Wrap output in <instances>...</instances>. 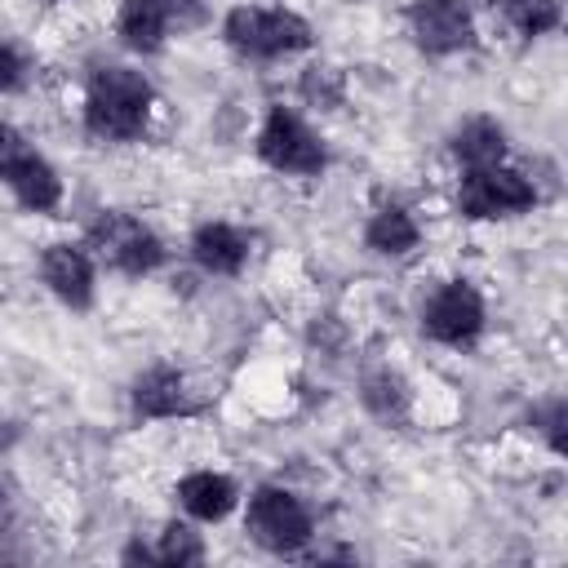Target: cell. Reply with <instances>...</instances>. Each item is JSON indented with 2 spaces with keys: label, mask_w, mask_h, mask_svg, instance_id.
<instances>
[{
  "label": "cell",
  "mask_w": 568,
  "mask_h": 568,
  "mask_svg": "<svg viewBox=\"0 0 568 568\" xmlns=\"http://www.w3.org/2000/svg\"><path fill=\"white\" fill-rule=\"evenodd\" d=\"M155 115V84L129 62H98L84 80L80 120L93 142H138Z\"/></svg>",
  "instance_id": "cell-1"
},
{
  "label": "cell",
  "mask_w": 568,
  "mask_h": 568,
  "mask_svg": "<svg viewBox=\"0 0 568 568\" xmlns=\"http://www.w3.org/2000/svg\"><path fill=\"white\" fill-rule=\"evenodd\" d=\"M222 44L244 62H284L306 53L315 31L288 4H235L222 18Z\"/></svg>",
  "instance_id": "cell-2"
},
{
  "label": "cell",
  "mask_w": 568,
  "mask_h": 568,
  "mask_svg": "<svg viewBox=\"0 0 568 568\" xmlns=\"http://www.w3.org/2000/svg\"><path fill=\"white\" fill-rule=\"evenodd\" d=\"M253 151L271 173H284V178H320L328 169V142L297 106H284V102L266 106L253 133Z\"/></svg>",
  "instance_id": "cell-3"
},
{
  "label": "cell",
  "mask_w": 568,
  "mask_h": 568,
  "mask_svg": "<svg viewBox=\"0 0 568 568\" xmlns=\"http://www.w3.org/2000/svg\"><path fill=\"white\" fill-rule=\"evenodd\" d=\"M84 244L93 248V257L106 271H115L124 280H146L169 262L164 240L138 213H124V209H102L84 226Z\"/></svg>",
  "instance_id": "cell-4"
},
{
  "label": "cell",
  "mask_w": 568,
  "mask_h": 568,
  "mask_svg": "<svg viewBox=\"0 0 568 568\" xmlns=\"http://www.w3.org/2000/svg\"><path fill=\"white\" fill-rule=\"evenodd\" d=\"M244 532L266 555H302L315 541V510L284 484H257L244 497Z\"/></svg>",
  "instance_id": "cell-5"
},
{
  "label": "cell",
  "mask_w": 568,
  "mask_h": 568,
  "mask_svg": "<svg viewBox=\"0 0 568 568\" xmlns=\"http://www.w3.org/2000/svg\"><path fill=\"white\" fill-rule=\"evenodd\" d=\"M457 213L470 222H510L537 209V182L515 164H484L462 169L457 178Z\"/></svg>",
  "instance_id": "cell-6"
},
{
  "label": "cell",
  "mask_w": 568,
  "mask_h": 568,
  "mask_svg": "<svg viewBox=\"0 0 568 568\" xmlns=\"http://www.w3.org/2000/svg\"><path fill=\"white\" fill-rule=\"evenodd\" d=\"M417 328L435 346L470 351L488 328V302L470 280H444L426 293V302L417 311Z\"/></svg>",
  "instance_id": "cell-7"
},
{
  "label": "cell",
  "mask_w": 568,
  "mask_h": 568,
  "mask_svg": "<svg viewBox=\"0 0 568 568\" xmlns=\"http://www.w3.org/2000/svg\"><path fill=\"white\" fill-rule=\"evenodd\" d=\"M0 173H4V186L18 200V209H27V213H58L67 200V186H62V173L53 169V160L36 142H27L13 124L4 129V142H0Z\"/></svg>",
  "instance_id": "cell-8"
},
{
  "label": "cell",
  "mask_w": 568,
  "mask_h": 568,
  "mask_svg": "<svg viewBox=\"0 0 568 568\" xmlns=\"http://www.w3.org/2000/svg\"><path fill=\"white\" fill-rule=\"evenodd\" d=\"M98 257L84 240H53L40 248L36 257V275L44 284V293L53 302H62L67 311H89L98 297Z\"/></svg>",
  "instance_id": "cell-9"
},
{
  "label": "cell",
  "mask_w": 568,
  "mask_h": 568,
  "mask_svg": "<svg viewBox=\"0 0 568 568\" xmlns=\"http://www.w3.org/2000/svg\"><path fill=\"white\" fill-rule=\"evenodd\" d=\"M404 27L426 58H453L475 49V13L466 0H413Z\"/></svg>",
  "instance_id": "cell-10"
},
{
  "label": "cell",
  "mask_w": 568,
  "mask_h": 568,
  "mask_svg": "<svg viewBox=\"0 0 568 568\" xmlns=\"http://www.w3.org/2000/svg\"><path fill=\"white\" fill-rule=\"evenodd\" d=\"M129 404L138 422H173V417H191L195 413V390L186 382L182 368L173 364H151L133 377L129 386Z\"/></svg>",
  "instance_id": "cell-11"
},
{
  "label": "cell",
  "mask_w": 568,
  "mask_h": 568,
  "mask_svg": "<svg viewBox=\"0 0 568 568\" xmlns=\"http://www.w3.org/2000/svg\"><path fill=\"white\" fill-rule=\"evenodd\" d=\"M173 497H178V510L195 524H222L231 519L240 506H244V493L240 484L226 475V470H213V466H200V470H186L178 484H173Z\"/></svg>",
  "instance_id": "cell-12"
},
{
  "label": "cell",
  "mask_w": 568,
  "mask_h": 568,
  "mask_svg": "<svg viewBox=\"0 0 568 568\" xmlns=\"http://www.w3.org/2000/svg\"><path fill=\"white\" fill-rule=\"evenodd\" d=\"M248 253H253V235L244 226H235V222H222V217L217 222H200L191 231V240H186V257L204 275H222V280L240 275L248 266Z\"/></svg>",
  "instance_id": "cell-13"
},
{
  "label": "cell",
  "mask_w": 568,
  "mask_h": 568,
  "mask_svg": "<svg viewBox=\"0 0 568 568\" xmlns=\"http://www.w3.org/2000/svg\"><path fill=\"white\" fill-rule=\"evenodd\" d=\"M115 36H120V44L129 53L151 58V53H160L169 44L173 18H169L164 0H120V9H115Z\"/></svg>",
  "instance_id": "cell-14"
},
{
  "label": "cell",
  "mask_w": 568,
  "mask_h": 568,
  "mask_svg": "<svg viewBox=\"0 0 568 568\" xmlns=\"http://www.w3.org/2000/svg\"><path fill=\"white\" fill-rule=\"evenodd\" d=\"M506 151H510L506 129H501V120H493V115H466V120H457L453 133H448V155H453L457 169L501 164Z\"/></svg>",
  "instance_id": "cell-15"
},
{
  "label": "cell",
  "mask_w": 568,
  "mask_h": 568,
  "mask_svg": "<svg viewBox=\"0 0 568 568\" xmlns=\"http://www.w3.org/2000/svg\"><path fill=\"white\" fill-rule=\"evenodd\" d=\"M359 404L368 408V417H377L382 426H404L413 417V386L404 382L399 368L390 364H368L359 373Z\"/></svg>",
  "instance_id": "cell-16"
},
{
  "label": "cell",
  "mask_w": 568,
  "mask_h": 568,
  "mask_svg": "<svg viewBox=\"0 0 568 568\" xmlns=\"http://www.w3.org/2000/svg\"><path fill=\"white\" fill-rule=\"evenodd\" d=\"M422 244V226L404 204H377L364 222V248L373 257H408Z\"/></svg>",
  "instance_id": "cell-17"
},
{
  "label": "cell",
  "mask_w": 568,
  "mask_h": 568,
  "mask_svg": "<svg viewBox=\"0 0 568 568\" xmlns=\"http://www.w3.org/2000/svg\"><path fill=\"white\" fill-rule=\"evenodd\" d=\"M204 555L209 550H204V537L195 532V519H169V524H160V532H155L151 546L133 541L124 550V559H146V564H169V568L204 564Z\"/></svg>",
  "instance_id": "cell-18"
},
{
  "label": "cell",
  "mask_w": 568,
  "mask_h": 568,
  "mask_svg": "<svg viewBox=\"0 0 568 568\" xmlns=\"http://www.w3.org/2000/svg\"><path fill=\"white\" fill-rule=\"evenodd\" d=\"M488 4L524 40H537V36H550V31L564 27V4L559 0H488Z\"/></svg>",
  "instance_id": "cell-19"
},
{
  "label": "cell",
  "mask_w": 568,
  "mask_h": 568,
  "mask_svg": "<svg viewBox=\"0 0 568 568\" xmlns=\"http://www.w3.org/2000/svg\"><path fill=\"white\" fill-rule=\"evenodd\" d=\"M528 426L537 430V439L555 453L568 457V395H546L528 408Z\"/></svg>",
  "instance_id": "cell-20"
},
{
  "label": "cell",
  "mask_w": 568,
  "mask_h": 568,
  "mask_svg": "<svg viewBox=\"0 0 568 568\" xmlns=\"http://www.w3.org/2000/svg\"><path fill=\"white\" fill-rule=\"evenodd\" d=\"M297 89H302V98H306L311 106H324V111H328V106L342 102V71L328 67V62H311V67L302 71Z\"/></svg>",
  "instance_id": "cell-21"
},
{
  "label": "cell",
  "mask_w": 568,
  "mask_h": 568,
  "mask_svg": "<svg viewBox=\"0 0 568 568\" xmlns=\"http://www.w3.org/2000/svg\"><path fill=\"white\" fill-rule=\"evenodd\" d=\"M27 75H31V58H27V49L9 36V40H4V53H0V89L13 98V93L27 84Z\"/></svg>",
  "instance_id": "cell-22"
},
{
  "label": "cell",
  "mask_w": 568,
  "mask_h": 568,
  "mask_svg": "<svg viewBox=\"0 0 568 568\" xmlns=\"http://www.w3.org/2000/svg\"><path fill=\"white\" fill-rule=\"evenodd\" d=\"M164 9H169V18H173V27L178 31H191V27H200L204 22V0H164Z\"/></svg>",
  "instance_id": "cell-23"
},
{
  "label": "cell",
  "mask_w": 568,
  "mask_h": 568,
  "mask_svg": "<svg viewBox=\"0 0 568 568\" xmlns=\"http://www.w3.org/2000/svg\"><path fill=\"white\" fill-rule=\"evenodd\" d=\"M44 4H62V0H44Z\"/></svg>",
  "instance_id": "cell-24"
}]
</instances>
